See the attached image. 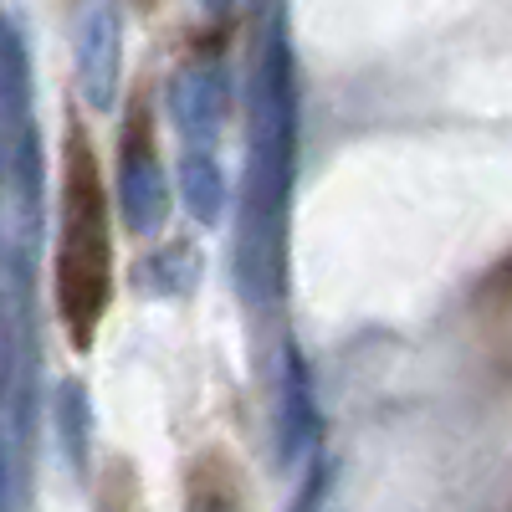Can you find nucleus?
<instances>
[{"instance_id":"1","label":"nucleus","mask_w":512,"mask_h":512,"mask_svg":"<svg viewBox=\"0 0 512 512\" xmlns=\"http://www.w3.org/2000/svg\"><path fill=\"white\" fill-rule=\"evenodd\" d=\"M113 297V226L103 164L77 118L62 139V236H57V318L77 354L93 349Z\"/></svg>"},{"instance_id":"2","label":"nucleus","mask_w":512,"mask_h":512,"mask_svg":"<svg viewBox=\"0 0 512 512\" xmlns=\"http://www.w3.org/2000/svg\"><path fill=\"white\" fill-rule=\"evenodd\" d=\"M297 154V88L282 26H272L251 67V216H277Z\"/></svg>"},{"instance_id":"3","label":"nucleus","mask_w":512,"mask_h":512,"mask_svg":"<svg viewBox=\"0 0 512 512\" xmlns=\"http://www.w3.org/2000/svg\"><path fill=\"white\" fill-rule=\"evenodd\" d=\"M118 210H123L128 236H154L169 221V180H164V164H159L154 108H149L144 88L128 103L123 134H118Z\"/></svg>"},{"instance_id":"4","label":"nucleus","mask_w":512,"mask_h":512,"mask_svg":"<svg viewBox=\"0 0 512 512\" xmlns=\"http://www.w3.org/2000/svg\"><path fill=\"white\" fill-rule=\"evenodd\" d=\"M77 88L93 108H113L123 77V21L113 0H88L77 16Z\"/></svg>"},{"instance_id":"5","label":"nucleus","mask_w":512,"mask_h":512,"mask_svg":"<svg viewBox=\"0 0 512 512\" xmlns=\"http://www.w3.org/2000/svg\"><path fill=\"white\" fill-rule=\"evenodd\" d=\"M169 118L185 144H210L231 118V77L221 62H190L169 82Z\"/></svg>"},{"instance_id":"6","label":"nucleus","mask_w":512,"mask_h":512,"mask_svg":"<svg viewBox=\"0 0 512 512\" xmlns=\"http://www.w3.org/2000/svg\"><path fill=\"white\" fill-rule=\"evenodd\" d=\"M175 185H180V205L190 210L195 226H221L226 205H231V180L221 159L210 154L205 144H185L180 164H175Z\"/></svg>"},{"instance_id":"7","label":"nucleus","mask_w":512,"mask_h":512,"mask_svg":"<svg viewBox=\"0 0 512 512\" xmlns=\"http://www.w3.org/2000/svg\"><path fill=\"white\" fill-rule=\"evenodd\" d=\"M134 277L149 297H185L200 282V246L195 241H164L159 251L144 256Z\"/></svg>"},{"instance_id":"8","label":"nucleus","mask_w":512,"mask_h":512,"mask_svg":"<svg viewBox=\"0 0 512 512\" xmlns=\"http://www.w3.org/2000/svg\"><path fill=\"white\" fill-rule=\"evenodd\" d=\"M241 482L231 472L226 451H205L190 472V512H241Z\"/></svg>"},{"instance_id":"9","label":"nucleus","mask_w":512,"mask_h":512,"mask_svg":"<svg viewBox=\"0 0 512 512\" xmlns=\"http://www.w3.org/2000/svg\"><path fill=\"white\" fill-rule=\"evenodd\" d=\"M88 431H93V410H88V390L77 379H67L57 390V436L72 456L77 472H88Z\"/></svg>"},{"instance_id":"10","label":"nucleus","mask_w":512,"mask_h":512,"mask_svg":"<svg viewBox=\"0 0 512 512\" xmlns=\"http://www.w3.org/2000/svg\"><path fill=\"white\" fill-rule=\"evenodd\" d=\"M98 512H144V487L139 472L123 456H113L98 477Z\"/></svg>"},{"instance_id":"11","label":"nucleus","mask_w":512,"mask_h":512,"mask_svg":"<svg viewBox=\"0 0 512 512\" xmlns=\"http://www.w3.org/2000/svg\"><path fill=\"white\" fill-rule=\"evenodd\" d=\"M200 6H205V11H210V16H226V11H231V6H236V0H200Z\"/></svg>"},{"instance_id":"12","label":"nucleus","mask_w":512,"mask_h":512,"mask_svg":"<svg viewBox=\"0 0 512 512\" xmlns=\"http://www.w3.org/2000/svg\"><path fill=\"white\" fill-rule=\"evenodd\" d=\"M144 6H149V0H144Z\"/></svg>"}]
</instances>
